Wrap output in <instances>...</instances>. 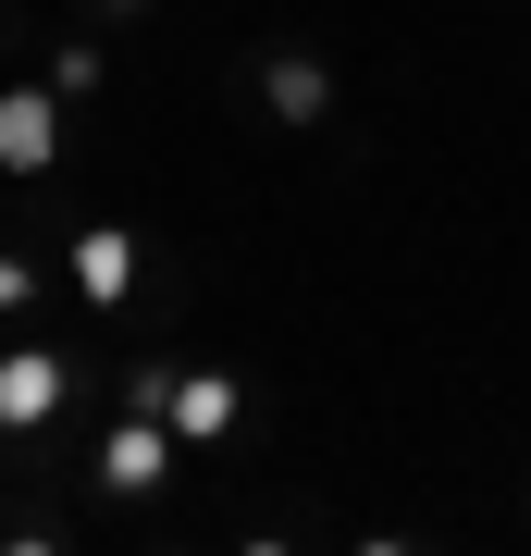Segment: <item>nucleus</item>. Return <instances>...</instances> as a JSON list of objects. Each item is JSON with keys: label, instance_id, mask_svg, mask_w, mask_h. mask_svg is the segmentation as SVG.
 Wrapping results in <instances>:
<instances>
[{"label": "nucleus", "instance_id": "nucleus-8", "mask_svg": "<svg viewBox=\"0 0 531 556\" xmlns=\"http://www.w3.org/2000/svg\"><path fill=\"white\" fill-rule=\"evenodd\" d=\"M13 309H38V260H25V248H0V321H13Z\"/></svg>", "mask_w": 531, "mask_h": 556}, {"label": "nucleus", "instance_id": "nucleus-4", "mask_svg": "<svg viewBox=\"0 0 531 556\" xmlns=\"http://www.w3.org/2000/svg\"><path fill=\"white\" fill-rule=\"evenodd\" d=\"M50 149H62V87H0V174L38 186Z\"/></svg>", "mask_w": 531, "mask_h": 556}, {"label": "nucleus", "instance_id": "nucleus-6", "mask_svg": "<svg viewBox=\"0 0 531 556\" xmlns=\"http://www.w3.org/2000/svg\"><path fill=\"white\" fill-rule=\"evenodd\" d=\"M260 112H273V124H321V112H334V62L273 50V62H260Z\"/></svg>", "mask_w": 531, "mask_h": 556}, {"label": "nucleus", "instance_id": "nucleus-1", "mask_svg": "<svg viewBox=\"0 0 531 556\" xmlns=\"http://www.w3.org/2000/svg\"><path fill=\"white\" fill-rule=\"evenodd\" d=\"M124 408H161L174 445H223V433L248 420V383H236V371H161V358H149V371L124 383Z\"/></svg>", "mask_w": 531, "mask_h": 556}, {"label": "nucleus", "instance_id": "nucleus-9", "mask_svg": "<svg viewBox=\"0 0 531 556\" xmlns=\"http://www.w3.org/2000/svg\"><path fill=\"white\" fill-rule=\"evenodd\" d=\"M112 13H149V0H112Z\"/></svg>", "mask_w": 531, "mask_h": 556}, {"label": "nucleus", "instance_id": "nucleus-3", "mask_svg": "<svg viewBox=\"0 0 531 556\" xmlns=\"http://www.w3.org/2000/svg\"><path fill=\"white\" fill-rule=\"evenodd\" d=\"M99 482H112V495H161V482H174V420L124 408L112 433H99Z\"/></svg>", "mask_w": 531, "mask_h": 556}, {"label": "nucleus", "instance_id": "nucleus-5", "mask_svg": "<svg viewBox=\"0 0 531 556\" xmlns=\"http://www.w3.org/2000/svg\"><path fill=\"white\" fill-rule=\"evenodd\" d=\"M62 273H75L87 309H124V298H137V236H124V223H87V236L62 248Z\"/></svg>", "mask_w": 531, "mask_h": 556}, {"label": "nucleus", "instance_id": "nucleus-2", "mask_svg": "<svg viewBox=\"0 0 531 556\" xmlns=\"http://www.w3.org/2000/svg\"><path fill=\"white\" fill-rule=\"evenodd\" d=\"M62 408H75V358L62 346H13L0 358V433H50Z\"/></svg>", "mask_w": 531, "mask_h": 556}, {"label": "nucleus", "instance_id": "nucleus-7", "mask_svg": "<svg viewBox=\"0 0 531 556\" xmlns=\"http://www.w3.org/2000/svg\"><path fill=\"white\" fill-rule=\"evenodd\" d=\"M99 75H112V62H99L87 38H62V50H50V87H62V100H75V112L99 100Z\"/></svg>", "mask_w": 531, "mask_h": 556}]
</instances>
